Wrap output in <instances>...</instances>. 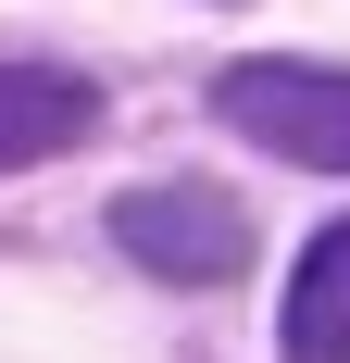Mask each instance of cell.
I'll return each mask as SVG.
<instances>
[{
  "label": "cell",
  "instance_id": "6da1fadb",
  "mask_svg": "<svg viewBox=\"0 0 350 363\" xmlns=\"http://www.w3.org/2000/svg\"><path fill=\"white\" fill-rule=\"evenodd\" d=\"M113 238H125V263H150V276H175V289L250 276V213L225 201V188H201V176L125 188V201H113Z\"/></svg>",
  "mask_w": 350,
  "mask_h": 363
},
{
  "label": "cell",
  "instance_id": "277c9868",
  "mask_svg": "<svg viewBox=\"0 0 350 363\" xmlns=\"http://www.w3.org/2000/svg\"><path fill=\"white\" fill-rule=\"evenodd\" d=\"M276 338H288V363H350V213L313 225V251H300V276H288Z\"/></svg>",
  "mask_w": 350,
  "mask_h": 363
},
{
  "label": "cell",
  "instance_id": "7a4b0ae2",
  "mask_svg": "<svg viewBox=\"0 0 350 363\" xmlns=\"http://www.w3.org/2000/svg\"><path fill=\"white\" fill-rule=\"evenodd\" d=\"M213 113L238 138L313 163V176H350V75H325V63H225L213 75Z\"/></svg>",
  "mask_w": 350,
  "mask_h": 363
},
{
  "label": "cell",
  "instance_id": "3957f363",
  "mask_svg": "<svg viewBox=\"0 0 350 363\" xmlns=\"http://www.w3.org/2000/svg\"><path fill=\"white\" fill-rule=\"evenodd\" d=\"M88 125H101V88H88L75 63H0V176L75 150Z\"/></svg>",
  "mask_w": 350,
  "mask_h": 363
}]
</instances>
